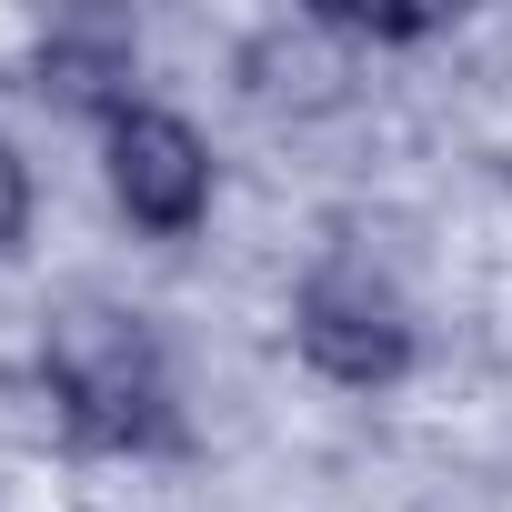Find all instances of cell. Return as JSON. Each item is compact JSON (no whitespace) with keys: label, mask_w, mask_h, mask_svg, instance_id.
<instances>
[{"label":"cell","mask_w":512,"mask_h":512,"mask_svg":"<svg viewBox=\"0 0 512 512\" xmlns=\"http://www.w3.org/2000/svg\"><path fill=\"white\" fill-rule=\"evenodd\" d=\"M51 392L71 402V422L91 432V442H181V422H171V382H161V352L131 332V322H111V312H71L61 332H51Z\"/></svg>","instance_id":"6da1fadb"},{"label":"cell","mask_w":512,"mask_h":512,"mask_svg":"<svg viewBox=\"0 0 512 512\" xmlns=\"http://www.w3.org/2000/svg\"><path fill=\"white\" fill-rule=\"evenodd\" d=\"M111 191L141 231H191L211 201V151L171 111H111Z\"/></svg>","instance_id":"7a4b0ae2"},{"label":"cell","mask_w":512,"mask_h":512,"mask_svg":"<svg viewBox=\"0 0 512 512\" xmlns=\"http://www.w3.org/2000/svg\"><path fill=\"white\" fill-rule=\"evenodd\" d=\"M292 332H302L312 372H332V382H352V392H382V382H402V372H412V332H402V312H392L372 282L322 272V282L302 292Z\"/></svg>","instance_id":"3957f363"},{"label":"cell","mask_w":512,"mask_h":512,"mask_svg":"<svg viewBox=\"0 0 512 512\" xmlns=\"http://www.w3.org/2000/svg\"><path fill=\"white\" fill-rule=\"evenodd\" d=\"M111 81H131V41H121V31H51V41H41V91L101 101Z\"/></svg>","instance_id":"277c9868"},{"label":"cell","mask_w":512,"mask_h":512,"mask_svg":"<svg viewBox=\"0 0 512 512\" xmlns=\"http://www.w3.org/2000/svg\"><path fill=\"white\" fill-rule=\"evenodd\" d=\"M21 231H31V171H21L11 141H0V251H21Z\"/></svg>","instance_id":"5b68a950"}]
</instances>
